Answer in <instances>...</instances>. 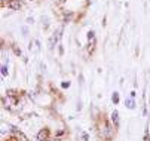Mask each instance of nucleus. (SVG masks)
I'll return each mask as SVG.
<instances>
[{"label": "nucleus", "instance_id": "f257e3e1", "mask_svg": "<svg viewBox=\"0 0 150 141\" xmlns=\"http://www.w3.org/2000/svg\"><path fill=\"white\" fill-rule=\"evenodd\" d=\"M8 5H9V8H10V9H14V10H18V9H19V6H21L18 0H9V3H8Z\"/></svg>", "mask_w": 150, "mask_h": 141}, {"label": "nucleus", "instance_id": "f03ea898", "mask_svg": "<svg viewBox=\"0 0 150 141\" xmlns=\"http://www.w3.org/2000/svg\"><path fill=\"white\" fill-rule=\"evenodd\" d=\"M111 120L115 122V125H119V113H118V111L111 113Z\"/></svg>", "mask_w": 150, "mask_h": 141}, {"label": "nucleus", "instance_id": "7ed1b4c3", "mask_svg": "<svg viewBox=\"0 0 150 141\" xmlns=\"http://www.w3.org/2000/svg\"><path fill=\"white\" fill-rule=\"evenodd\" d=\"M111 100H113L115 104H118V102H119V94H118V92H115V94H113V97H111Z\"/></svg>", "mask_w": 150, "mask_h": 141}, {"label": "nucleus", "instance_id": "20e7f679", "mask_svg": "<svg viewBox=\"0 0 150 141\" xmlns=\"http://www.w3.org/2000/svg\"><path fill=\"white\" fill-rule=\"evenodd\" d=\"M57 40H58V37H57V36L51 37V40H49V45H51V46H54V43H57Z\"/></svg>", "mask_w": 150, "mask_h": 141}, {"label": "nucleus", "instance_id": "39448f33", "mask_svg": "<svg viewBox=\"0 0 150 141\" xmlns=\"http://www.w3.org/2000/svg\"><path fill=\"white\" fill-rule=\"evenodd\" d=\"M126 106H128V109H134V101L132 100H126Z\"/></svg>", "mask_w": 150, "mask_h": 141}, {"label": "nucleus", "instance_id": "423d86ee", "mask_svg": "<svg viewBox=\"0 0 150 141\" xmlns=\"http://www.w3.org/2000/svg\"><path fill=\"white\" fill-rule=\"evenodd\" d=\"M46 135H48V132H46V131H42V132L39 134V138H40V140H42V138H46Z\"/></svg>", "mask_w": 150, "mask_h": 141}, {"label": "nucleus", "instance_id": "0eeeda50", "mask_svg": "<svg viewBox=\"0 0 150 141\" xmlns=\"http://www.w3.org/2000/svg\"><path fill=\"white\" fill-rule=\"evenodd\" d=\"M2 74H3V76H6V74H8V68H6V66H3V67H2Z\"/></svg>", "mask_w": 150, "mask_h": 141}, {"label": "nucleus", "instance_id": "6e6552de", "mask_svg": "<svg viewBox=\"0 0 150 141\" xmlns=\"http://www.w3.org/2000/svg\"><path fill=\"white\" fill-rule=\"evenodd\" d=\"M88 39H89V40L94 39V31H89V33H88Z\"/></svg>", "mask_w": 150, "mask_h": 141}, {"label": "nucleus", "instance_id": "1a4fd4ad", "mask_svg": "<svg viewBox=\"0 0 150 141\" xmlns=\"http://www.w3.org/2000/svg\"><path fill=\"white\" fill-rule=\"evenodd\" d=\"M61 86H62V88H68V86H70V83H68V82H64Z\"/></svg>", "mask_w": 150, "mask_h": 141}]
</instances>
